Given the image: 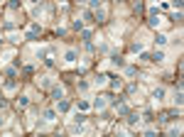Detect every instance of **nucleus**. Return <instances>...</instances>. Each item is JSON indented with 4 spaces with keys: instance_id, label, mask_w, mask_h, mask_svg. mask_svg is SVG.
I'll use <instances>...</instances> for the list:
<instances>
[{
    "instance_id": "16",
    "label": "nucleus",
    "mask_w": 184,
    "mask_h": 137,
    "mask_svg": "<svg viewBox=\"0 0 184 137\" xmlns=\"http://www.w3.org/2000/svg\"><path fill=\"white\" fill-rule=\"evenodd\" d=\"M155 42L162 47V44H167V37H164V34H157V39H155Z\"/></svg>"
},
{
    "instance_id": "2",
    "label": "nucleus",
    "mask_w": 184,
    "mask_h": 137,
    "mask_svg": "<svg viewBox=\"0 0 184 137\" xmlns=\"http://www.w3.org/2000/svg\"><path fill=\"white\" fill-rule=\"evenodd\" d=\"M52 98H54V101H61V98H64V88H61V86H54V88H52Z\"/></svg>"
},
{
    "instance_id": "7",
    "label": "nucleus",
    "mask_w": 184,
    "mask_h": 137,
    "mask_svg": "<svg viewBox=\"0 0 184 137\" xmlns=\"http://www.w3.org/2000/svg\"><path fill=\"white\" fill-rule=\"evenodd\" d=\"M177 118H179V113L169 110V113H164V118H162V120H177Z\"/></svg>"
},
{
    "instance_id": "19",
    "label": "nucleus",
    "mask_w": 184,
    "mask_h": 137,
    "mask_svg": "<svg viewBox=\"0 0 184 137\" xmlns=\"http://www.w3.org/2000/svg\"><path fill=\"white\" fill-rule=\"evenodd\" d=\"M10 7H12V10H17V7H20V0H10Z\"/></svg>"
},
{
    "instance_id": "8",
    "label": "nucleus",
    "mask_w": 184,
    "mask_h": 137,
    "mask_svg": "<svg viewBox=\"0 0 184 137\" xmlns=\"http://www.w3.org/2000/svg\"><path fill=\"white\" fill-rule=\"evenodd\" d=\"M120 78H118V76H111V88H120Z\"/></svg>"
},
{
    "instance_id": "1",
    "label": "nucleus",
    "mask_w": 184,
    "mask_h": 137,
    "mask_svg": "<svg viewBox=\"0 0 184 137\" xmlns=\"http://www.w3.org/2000/svg\"><path fill=\"white\" fill-rule=\"evenodd\" d=\"M160 22H162V20H160V15H157V10H150V27H157V25H160Z\"/></svg>"
},
{
    "instance_id": "11",
    "label": "nucleus",
    "mask_w": 184,
    "mask_h": 137,
    "mask_svg": "<svg viewBox=\"0 0 184 137\" xmlns=\"http://www.w3.org/2000/svg\"><path fill=\"white\" fill-rule=\"evenodd\" d=\"M59 103V113H66V110H69V103L64 101V98H61V101H57Z\"/></svg>"
},
{
    "instance_id": "9",
    "label": "nucleus",
    "mask_w": 184,
    "mask_h": 137,
    "mask_svg": "<svg viewBox=\"0 0 184 137\" xmlns=\"http://www.w3.org/2000/svg\"><path fill=\"white\" fill-rule=\"evenodd\" d=\"M152 98H157V101L164 98V88H155V91H152Z\"/></svg>"
},
{
    "instance_id": "3",
    "label": "nucleus",
    "mask_w": 184,
    "mask_h": 137,
    "mask_svg": "<svg viewBox=\"0 0 184 137\" xmlns=\"http://www.w3.org/2000/svg\"><path fill=\"white\" fill-rule=\"evenodd\" d=\"M64 61H66V64H74V61H76V52H74V49H66V54H64Z\"/></svg>"
},
{
    "instance_id": "12",
    "label": "nucleus",
    "mask_w": 184,
    "mask_h": 137,
    "mask_svg": "<svg viewBox=\"0 0 184 137\" xmlns=\"http://www.w3.org/2000/svg\"><path fill=\"white\" fill-rule=\"evenodd\" d=\"M93 17H96V22H103V17H106V12H103V10H101V7H98V12H96V15H93Z\"/></svg>"
},
{
    "instance_id": "14",
    "label": "nucleus",
    "mask_w": 184,
    "mask_h": 137,
    "mask_svg": "<svg viewBox=\"0 0 184 137\" xmlns=\"http://www.w3.org/2000/svg\"><path fill=\"white\" fill-rule=\"evenodd\" d=\"M89 108H91L89 101H79V110H81V113H84V110H89Z\"/></svg>"
},
{
    "instance_id": "15",
    "label": "nucleus",
    "mask_w": 184,
    "mask_h": 137,
    "mask_svg": "<svg viewBox=\"0 0 184 137\" xmlns=\"http://www.w3.org/2000/svg\"><path fill=\"white\" fill-rule=\"evenodd\" d=\"M17 105H20V108H27V105H30V101H27L25 96H20V101H17Z\"/></svg>"
},
{
    "instance_id": "6",
    "label": "nucleus",
    "mask_w": 184,
    "mask_h": 137,
    "mask_svg": "<svg viewBox=\"0 0 184 137\" xmlns=\"http://www.w3.org/2000/svg\"><path fill=\"white\" fill-rule=\"evenodd\" d=\"M150 61H164V52H155L150 56Z\"/></svg>"
},
{
    "instance_id": "4",
    "label": "nucleus",
    "mask_w": 184,
    "mask_h": 137,
    "mask_svg": "<svg viewBox=\"0 0 184 137\" xmlns=\"http://www.w3.org/2000/svg\"><path fill=\"white\" fill-rule=\"evenodd\" d=\"M44 120L47 122H54L57 120V110H44Z\"/></svg>"
},
{
    "instance_id": "20",
    "label": "nucleus",
    "mask_w": 184,
    "mask_h": 137,
    "mask_svg": "<svg viewBox=\"0 0 184 137\" xmlns=\"http://www.w3.org/2000/svg\"><path fill=\"white\" fill-rule=\"evenodd\" d=\"M5 105H7V101H5V96L0 93V108H5Z\"/></svg>"
},
{
    "instance_id": "10",
    "label": "nucleus",
    "mask_w": 184,
    "mask_h": 137,
    "mask_svg": "<svg viewBox=\"0 0 184 137\" xmlns=\"http://www.w3.org/2000/svg\"><path fill=\"white\" fill-rule=\"evenodd\" d=\"M91 30H84V32H81V39H84V42H86V44H89V42H91Z\"/></svg>"
},
{
    "instance_id": "22",
    "label": "nucleus",
    "mask_w": 184,
    "mask_h": 137,
    "mask_svg": "<svg viewBox=\"0 0 184 137\" xmlns=\"http://www.w3.org/2000/svg\"><path fill=\"white\" fill-rule=\"evenodd\" d=\"M0 125H2V118H0Z\"/></svg>"
},
{
    "instance_id": "13",
    "label": "nucleus",
    "mask_w": 184,
    "mask_h": 137,
    "mask_svg": "<svg viewBox=\"0 0 184 137\" xmlns=\"http://www.w3.org/2000/svg\"><path fill=\"white\" fill-rule=\"evenodd\" d=\"M128 122H130V125H138V122H140V118H138V115H130V113H128Z\"/></svg>"
},
{
    "instance_id": "17",
    "label": "nucleus",
    "mask_w": 184,
    "mask_h": 137,
    "mask_svg": "<svg viewBox=\"0 0 184 137\" xmlns=\"http://www.w3.org/2000/svg\"><path fill=\"white\" fill-rule=\"evenodd\" d=\"M172 5L177 7V10H182V5H184V0H172Z\"/></svg>"
},
{
    "instance_id": "5",
    "label": "nucleus",
    "mask_w": 184,
    "mask_h": 137,
    "mask_svg": "<svg viewBox=\"0 0 184 137\" xmlns=\"http://www.w3.org/2000/svg\"><path fill=\"white\" fill-rule=\"evenodd\" d=\"M111 61H113V66H118V68H120V66H125V61H123L118 54H113V56H111Z\"/></svg>"
},
{
    "instance_id": "18",
    "label": "nucleus",
    "mask_w": 184,
    "mask_h": 137,
    "mask_svg": "<svg viewBox=\"0 0 184 137\" xmlns=\"http://www.w3.org/2000/svg\"><path fill=\"white\" fill-rule=\"evenodd\" d=\"M96 108H98V110H101V108H106V101H103V98H98V101H96Z\"/></svg>"
},
{
    "instance_id": "21",
    "label": "nucleus",
    "mask_w": 184,
    "mask_h": 137,
    "mask_svg": "<svg viewBox=\"0 0 184 137\" xmlns=\"http://www.w3.org/2000/svg\"><path fill=\"white\" fill-rule=\"evenodd\" d=\"M89 5H91V7H98V5H101V0H91Z\"/></svg>"
}]
</instances>
